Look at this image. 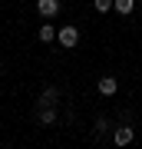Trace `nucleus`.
Here are the masks:
<instances>
[{
  "label": "nucleus",
  "mask_w": 142,
  "mask_h": 149,
  "mask_svg": "<svg viewBox=\"0 0 142 149\" xmlns=\"http://www.w3.org/2000/svg\"><path fill=\"white\" fill-rule=\"evenodd\" d=\"M56 100H60V90H56V86H46V90H43V96L37 100V109H43V106H56Z\"/></svg>",
  "instance_id": "obj_4"
},
{
  "label": "nucleus",
  "mask_w": 142,
  "mask_h": 149,
  "mask_svg": "<svg viewBox=\"0 0 142 149\" xmlns=\"http://www.w3.org/2000/svg\"><path fill=\"white\" fill-rule=\"evenodd\" d=\"M112 10H116L119 17H129L132 10H136V0H112Z\"/></svg>",
  "instance_id": "obj_7"
},
{
  "label": "nucleus",
  "mask_w": 142,
  "mask_h": 149,
  "mask_svg": "<svg viewBox=\"0 0 142 149\" xmlns=\"http://www.w3.org/2000/svg\"><path fill=\"white\" fill-rule=\"evenodd\" d=\"M37 37H40V43H53V40H56V30H53V23H43Z\"/></svg>",
  "instance_id": "obj_8"
},
{
  "label": "nucleus",
  "mask_w": 142,
  "mask_h": 149,
  "mask_svg": "<svg viewBox=\"0 0 142 149\" xmlns=\"http://www.w3.org/2000/svg\"><path fill=\"white\" fill-rule=\"evenodd\" d=\"M37 119H40V126H56V106H43V109H37Z\"/></svg>",
  "instance_id": "obj_5"
},
{
  "label": "nucleus",
  "mask_w": 142,
  "mask_h": 149,
  "mask_svg": "<svg viewBox=\"0 0 142 149\" xmlns=\"http://www.w3.org/2000/svg\"><path fill=\"white\" fill-rule=\"evenodd\" d=\"M56 43H60L63 50H73L76 43H79V30L73 27V23H66V27H60V30H56Z\"/></svg>",
  "instance_id": "obj_1"
},
{
  "label": "nucleus",
  "mask_w": 142,
  "mask_h": 149,
  "mask_svg": "<svg viewBox=\"0 0 142 149\" xmlns=\"http://www.w3.org/2000/svg\"><path fill=\"white\" fill-rule=\"evenodd\" d=\"M60 10H63V3H60V0H37V13L43 17V20H50V17H56Z\"/></svg>",
  "instance_id": "obj_2"
},
{
  "label": "nucleus",
  "mask_w": 142,
  "mask_h": 149,
  "mask_svg": "<svg viewBox=\"0 0 142 149\" xmlns=\"http://www.w3.org/2000/svg\"><path fill=\"white\" fill-rule=\"evenodd\" d=\"M93 7H96L99 13H109V10H112V0H93Z\"/></svg>",
  "instance_id": "obj_9"
},
{
  "label": "nucleus",
  "mask_w": 142,
  "mask_h": 149,
  "mask_svg": "<svg viewBox=\"0 0 142 149\" xmlns=\"http://www.w3.org/2000/svg\"><path fill=\"white\" fill-rule=\"evenodd\" d=\"M112 143H116V146H129V143H136V129H132V126H119L116 133H112Z\"/></svg>",
  "instance_id": "obj_3"
},
{
  "label": "nucleus",
  "mask_w": 142,
  "mask_h": 149,
  "mask_svg": "<svg viewBox=\"0 0 142 149\" xmlns=\"http://www.w3.org/2000/svg\"><path fill=\"white\" fill-rule=\"evenodd\" d=\"M116 90H119L116 76H103V80H99V93L103 96H116Z\"/></svg>",
  "instance_id": "obj_6"
}]
</instances>
